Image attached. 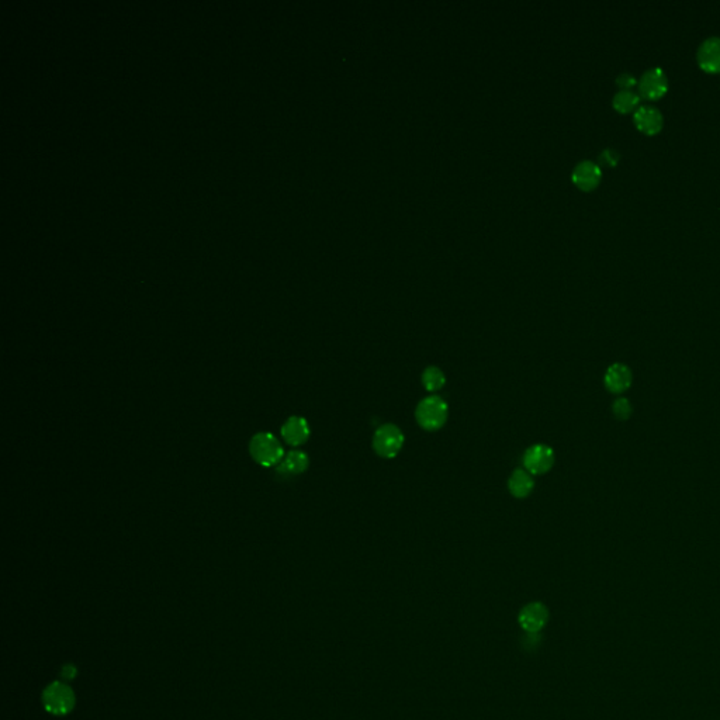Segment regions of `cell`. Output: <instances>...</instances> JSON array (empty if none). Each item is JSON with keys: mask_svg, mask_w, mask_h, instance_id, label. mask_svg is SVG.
<instances>
[{"mask_svg": "<svg viewBox=\"0 0 720 720\" xmlns=\"http://www.w3.org/2000/svg\"><path fill=\"white\" fill-rule=\"evenodd\" d=\"M249 453L252 459L262 467H273L280 465L284 458V450L279 439L269 432L256 433L250 439Z\"/></svg>", "mask_w": 720, "mask_h": 720, "instance_id": "1", "label": "cell"}, {"mask_svg": "<svg viewBox=\"0 0 720 720\" xmlns=\"http://www.w3.org/2000/svg\"><path fill=\"white\" fill-rule=\"evenodd\" d=\"M448 415V402L439 396H429L419 401L415 409V419L418 425L428 432L439 431L446 423Z\"/></svg>", "mask_w": 720, "mask_h": 720, "instance_id": "2", "label": "cell"}, {"mask_svg": "<svg viewBox=\"0 0 720 720\" xmlns=\"http://www.w3.org/2000/svg\"><path fill=\"white\" fill-rule=\"evenodd\" d=\"M404 442L405 436L394 423L379 426L373 435V449L376 455L383 459H394L400 453Z\"/></svg>", "mask_w": 720, "mask_h": 720, "instance_id": "3", "label": "cell"}, {"mask_svg": "<svg viewBox=\"0 0 720 720\" xmlns=\"http://www.w3.org/2000/svg\"><path fill=\"white\" fill-rule=\"evenodd\" d=\"M44 707L45 709L57 716H62L70 714L75 707V694L74 691L64 682H52L44 691Z\"/></svg>", "mask_w": 720, "mask_h": 720, "instance_id": "4", "label": "cell"}, {"mask_svg": "<svg viewBox=\"0 0 720 720\" xmlns=\"http://www.w3.org/2000/svg\"><path fill=\"white\" fill-rule=\"evenodd\" d=\"M524 467L532 476H542L552 470L555 465V452L545 443H536L524 453Z\"/></svg>", "mask_w": 720, "mask_h": 720, "instance_id": "5", "label": "cell"}, {"mask_svg": "<svg viewBox=\"0 0 720 720\" xmlns=\"http://www.w3.org/2000/svg\"><path fill=\"white\" fill-rule=\"evenodd\" d=\"M549 621V609L542 602H531L525 605L518 616L521 628L528 633L541 632Z\"/></svg>", "mask_w": 720, "mask_h": 720, "instance_id": "6", "label": "cell"}, {"mask_svg": "<svg viewBox=\"0 0 720 720\" xmlns=\"http://www.w3.org/2000/svg\"><path fill=\"white\" fill-rule=\"evenodd\" d=\"M668 89V78L663 68L651 67L641 74L639 79L641 94L647 99H657Z\"/></svg>", "mask_w": 720, "mask_h": 720, "instance_id": "7", "label": "cell"}, {"mask_svg": "<svg viewBox=\"0 0 720 720\" xmlns=\"http://www.w3.org/2000/svg\"><path fill=\"white\" fill-rule=\"evenodd\" d=\"M283 441L290 446H300L306 443L311 435L310 425L303 416H290L280 429Z\"/></svg>", "mask_w": 720, "mask_h": 720, "instance_id": "8", "label": "cell"}, {"mask_svg": "<svg viewBox=\"0 0 720 720\" xmlns=\"http://www.w3.org/2000/svg\"><path fill=\"white\" fill-rule=\"evenodd\" d=\"M602 177L601 166L594 160H584L575 165L571 179L582 190H591L598 186Z\"/></svg>", "mask_w": 720, "mask_h": 720, "instance_id": "9", "label": "cell"}, {"mask_svg": "<svg viewBox=\"0 0 720 720\" xmlns=\"http://www.w3.org/2000/svg\"><path fill=\"white\" fill-rule=\"evenodd\" d=\"M632 382H633L632 370L624 363L611 365L604 377L605 387L614 394L625 393L628 389H631Z\"/></svg>", "mask_w": 720, "mask_h": 720, "instance_id": "10", "label": "cell"}, {"mask_svg": "<svg viewBox=\"0 0 720 720\" xmlns=\"http://www.w3.org/2000/svg\"><path fill=\"white\" fill-rule=\"evenodd\" d=\"M698 64L709 72L720 71V35H711L705 38L698 47Z\"/></svg>", "mask_w": 720, "mask_h": 720, "instance_id": "11", "label": "cell"}, {"mask_svg": "<svg viewBox=\"0 0 720 720\" xmlns=\"http://www.w3.org/2000/svg\"><path fill=\"white\" fill-rule=\"evenodd\" d=\"M633 120H635L638 128L646 134L658 133L663 127V123H664L661 111L653 104L639 106L633 114Z\"/></svg>", "mask_w": 720, "mask_h": 720, "instance_id": "12", "label": "cell"}, {"mask_svg": "<svg viewBox=\"0 0 720 720\" xmlns=\"http://www.w3.org/2000/svg\"><path fill=\"white\" fill-rule=\"evenodd\" d=\"M310 466L309 455L303 450H292L289 452L280 465L277 466V473L282 476H296L304 473Z\"/></svg>", "mask_w": 720, "mask_h": 720, "instance_id": "13", "label": "cell"}, {"mask_svg": "<svg viewBox=\"0 0 720 720\" xmlns=\"http://www.w3.org/2000/svg\"><path fill=\"white\" fill-rule=\"evenodd\" d=\"M535 488V480L529 472L525 469H516L512 472L508 480V489L511 495L515 498H526L532 494Z\"/></svg>", "mask_w": 720, "mask_h": 720, "instance_id": "14", "label": "cell"}, {"mask_svg": "<svg viewBox=\"0 0 720 720\" xmlns=\"http://www.w3.org/2000/svg\"><path fill=\"white\" fill-rule=\"evenodd\" d=\"M422 384L428 392L436 393L446 384V376L438 366H428L422 373Z\"/></svg>", "mask_w": 720, "mask_h": 720, "instance_id": "15", "label": "cell"}, {"mask_svg": "<svg viewBox=\"0 0 720 720\" xmlns=\"http://www.w3.org/2000/svg\"><path fill=\"white\" fill-rule=\"evenodd\" d=\"M641 101V94H638L636 92L631 90V89H622L619 92L615 93L614 96V107L621 111V113H628L631 110H633Z\"/></svg>", "mask_w": 720, "mask_h": 720, "instance_id": "16", "label": "cell"}, {"mask_svg": "<svg viewBox=\"0 0 720 720\" xmlns=\"http://www.w3.org/2000/svg\"><path fill=\"white\" fill-rule=\"evenodd\" d=\"M612 412H614L616 419L626 421V419L631 418V415L633 412V406H632V404L629 402L628 399L619 397V399L614 401V404H612Z\"/></svg>", "mask_w": 720, "mask_h": 720, "instance_id": "17", "label": "cell"}, {"mask_svg": "<svg viewBox=\"0 0 720 720\" xmlns=\"http://www.w3.org/2000/svg\"><path fill=\"white\" fill-rule=\"evenodd\" d=\"M619 160H621V154L612 148H605L599 155V162L604 165H609V166L616 165Z\"/></svg>", "mask_w": 720, "mask_h": 720, "instance_id": "18", "label": "cell"}, {"mask_svg": "<svg viewBox=\"0 0 720 720\" xmlns=\"http://www.w3.org/2000/svg\"><path fill=\"white\" fill-rule=\"evenodd\" d=\"M616 83H618V84H621L624 89H631L633 84H636V83H638V79H636V77H635L633 74H631V72H622V74H619V75H618V78H616Z\"/></svg>", "mask_w": 720, "mask_h": 720, "instance_id": "19", "label": "cell"}, {"mask_svg": "<svg viewBox=\"0 0 720 720\" xmlns=\"http://www.w3.org/2000/svg\"><path fill=\"white\" fill-rule=\"evenodd\" d=\"M77 674V668L74 665H65L62 670V677L67 680H72Z\"/></svg>", "mask_w": 720, "mask_h": 720, "instance_id": "20", "label": "cell"}]
</instances>
